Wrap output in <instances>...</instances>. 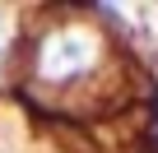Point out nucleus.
I'll return each mask as SVG.
<instances>
[{"mask_svg":"<svg viewBox=\"0 0 158 153\" xmlns=\"http://www.w3.org/2000/svg\"><path fill=\"white\" fill-rule=\"evenodd\" d=\"M89 65V42L74 37V33H60L47 42V56H42V70L47 74H74Z\"/></svg>","mask_w":158,"mask_h":153,"instance_id":"obj_1","label":"nucleus"},{"mask_svg":"<svg viewBox=\"0 0 158 153\" xmlns=\"http://www.w3.org/2000/svg\"><path fill=\"white\" fill-rule=\"evenodd\" d=\"M0 51H5V23H0Z\"/></svg>","mask_w":158,"mask_h":153,"instance_id":"obj_2","label":"nucleus"}]
</instances>
